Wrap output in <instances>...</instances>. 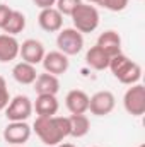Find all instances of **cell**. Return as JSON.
<instances>
[{
	"instance_id": "6da1fadb",
	"label": "cell",
	"mask_w": 145,
	"mask_h": 147,
	"mask_svg": "<svg viewBox=\"0 0 145 147\" xmlns=\"http://www.w3.org/2000/svg\"><path fill=\"white\" fill-rule=\"evenodd\" d=\"M44 146H58L70 137L68 116H36L31 127Z\"/></svg>"
},
{
	"instance_id": "7a4b0ae2",
	"label": "cell",
	"mask_w": 145,
	"mask_h": 147,
	"mask_svg": "<svg viewBox=\"0 0 145 147\" xmlns=\"http://www.w3.org/2000/svg\"><path fill=\"white\" fill-rule=\"evenodd\" d=\"M108 69L114 75V79H118L125 86L138 84L140 79H142V67H140V63L133 62L125 53H118V55L111 57Z\"/></svg>"
},
{
	"instance_id": "3957f363",
	"label": "cell",
	"mask_w": 145,
	"mask_h": 147,
	"mask_svg": "<svg viewBox=\"0 0 145 147\" xmlns=\"http://www.w3.org/2000/svg\"><path fill=\"white\" fill-rule=\"evenodd\" d=\"M72 22L73 28L82 33V34H87V33H94L99 26V10L92 5V3H85L82 2L75 10L72 12Z\"/></svg>"
},
{
	"instance_id": "277c9868",
	"label": "cell",
	"mask_w": 145,
	"mask_h": 147,
	"mask_svg": "<svg viewBox=\"0 0 145 147\" xmlns=\"http://www.w3.org/2000/svg\"><path fill=\"white\" fill-rule=\"evenodd\" d=\"M58 51H62L67 57L79 55L84 48V34L79 33L75 28H62L56 36Z\"/></svg>"
},
{
	"instance_id": "5b68a950",
	"label": "cell",
	"mask_w": 145,
	"mask_h": 147,
	"mask_svg": "<svg viewBox=\"0 0 145 147\" xmlns=\"http://www.w3.org/2000/svg\"><path fill=\"white\" fill-rule=\"evenodd\" d=\"M123 106L132 116H142L145 113V87L140 82L126 89L123 96Z\"/></svg>"
},
{
	"instance_id": "8992f818",
	"label": "cell",
	"mask_w": 145,
	"mask_h": 147,
	"mask_svg": "<svg viewBox=\"0 0 145 147\" xmlns=\"http://www.w3.org/2000/svg\"><path fill=\"white\" fill-rule=\"evenodd\" d=\"M3 111H5V118L9 121H26L33 115V101L28 96L19 94L9 101L7 108Z\"/></svg>"
},
{
	"instance_id": "52a82bcc",
	"label": "cell",
	"mask_w": 145,
	"mask_h": 147,
	"mask_svg": "<svg viewBox=\"0 0 145 147\" xmlns=\"http://www.w3.org/2000/svg\"><path fill=\"white\" fill-rule=\"evenodd\" d=\"M33 128L26 121H9L3 128V139L9 146H24L31 139Z\"/></svg>"
},
{
	"instance_id": "ba28073f",
	"label": "cell",
	"mask_w": 145,
	"mask_h": 147,
	"mask_svg": "<svg viewBox=\"0 0 145 147\" xmlns=\"http://www.w3.org/2000/svg\"><path fill=\"white\" fill-rule=\"evenodd\" d=\"M116 106V98L111 91H97L89 96V111L96 116H106Z\"/></svg>"
},
{
	"instance_id": "9c48e42d",
	"label": "cell",
	"mask_w": 145,
	"mask_h": 147,
	"mask_svg": "<svg viewBox=\"0 0 145 147\" xmlns=\"http://www.w3.org/2000/svg\"><path fill=\"white\" fill-rule=\"evenodd\" d=\"M44 46L41 41H38L34 38H29L26 41L21 43L19 46V57L22 58V62H28L31 65H38L43 62L44 58Z\"/></svg>"
},
{
	"instance_id": "30bf717a",
	"label": "cell",
	"mask_w": 145,
	"mask_h": 147,
	"mask_svg": "<svg viewBox=\"0 0 145 147\" xmlns=\"http://www.w3.org/2000/svg\"><path fill=\"white\" fill-rule=\"evenodd\" d=\"M43 69L44 72L48 74H53V75H63V74L68 70L70 67V60L67 55H63L62 51H48L44 53V58H43Z\"/></svg>"
},
{
	"instance_id": "8fae6325",
	"label": "cell",
	"mask_w": 145,
	"mask_h": 147,
	"mask_svg": "<svg viewBox=\"0 0 145 147\" xmlns=\"http://www.w3.org/2000/svg\"><path fill=\"white\" fill-rule=\"evenodd\" d=\"M38 24L46 33H58L63 28V16L55 7L41 9V12L38 16Z\"/></svg>"
},
{
	"instance_id": "7c38bea8",
	"label": "cell",
	"mask_w": 145,
	"mask_h": 147,
	"mask_svg": "<svg viewBox=\"0 0 145 147\" xmlns=\"http://www.w3.org/2000/svg\"><path fill=\"white\" fill-rule=\"evenodd\" d=\"M65 106L70 115H85L89 111V94L82 89H72L65 96Z\"/></svg>"
},
{
	"instance_id": "4fadbf2b",
	"label": "cell",
	"mask_w": 145,
	"mask_h": 147,
	"mask_svg": "<svg viewBox=\"0 0 145 147\" xmlns=\"http://www.w3.org/2000/svg\"><path fill=\"white\" fill-rule=\"evenodd\" d=\"M58 108V99L53 94H38L36 101L33 103V111H36L38 116H55Z\"/></svg>"
},
{
	"instance_id": "5bb4252c",
	"label": "cell",
	"mask_w": 145,
	"mask_h": 147,
	"mask_svg": "<svg viewBox=\"0 0 145 147\" xmlns=\"http://www.w3.org/2000/svg\"><path fill=\"white\" fill-rule=\"evenodd\" d=\"M19 46L21 43L17 41L15 36H10V34H0V62L2 63H7V62H12L19 57Z\"/></svg>"
},
{
	"instance_id": "9a60e30c",
	"label": "cell",
	"mask_w": 145,
	"mask_h": 147,
	"mask_svg": "<svg viewBox=\"0 0 145 147\" xmlns=\"http://www.w3.org/2000/svg\"><path fill=\"white\" fill-rule=\"evenodd\" d=\"M96 45L99 48H103L109 57H114V55L121 53V36L113 29H108V31L101 33Z\"/></svg>"
},
{
	"instance_id": "2e32d148",
	"label": "cell",
	"mask_w": 145,
	"mask_h": 147,
	"mask_svg": "<svg viewBox=\"0 0 145 147\" xmlns=\"http://www.w3.org/2000/svg\"><path fill=\"white\" fill-rule=\"evenodd\" d=\"M34 91L38 94H53V96H56V92L60 91V80L53 74L48 72L38 74L36 80H34Z\"/></svg>"
},
{
	"instance_id": "e0dca14e",
	"label": "cell",
	"mask_w": 145,
	"mask_h": 147,
	"mask_svg": "<svg viewBox=\"0 0 145 147\" xmlns=\"http://www.w3.org/2000/svg\"><path fill=\"white\" fill-rule=\"evenodd\" d=\"M12 77L15 79V82L22 84V86H31L34 84L38 77V70H36V65H31L28 62H19L14 65L12 69Z\"/></svg>"
},
{
	"instance_id": "ac0fdd59",
	"label": "cell",
	"mask_w": 145,
	"mask_h": 147,
	"mask_svg": "<svg viewBox=\"0 0 145 147\" xmlns=\"http://www.w3.org/2000/svg\"><path fill=\"white\" fill-rule=\"evenodd\" d=\"M109 60H111V57L103 48H99L97 45L91 46L87 50V53H85V63L91 69H94V70H104V69H108Z\"/></svg>"
},
{
	"instance_id": "d6986e66",
	"label": "cell",
	"mask_w": 145,
	"mask_h": 147,
	"mask_svg": "<svg viewBox=\"0 0 145 147\" xmlns=\"http://www.w3.org/2000/svg\"><path fill=\"white\" fill-rule=\"evenodd\" d=\"M68 123H70V137H75V139L85 137L91 130V121L87 115H70Z\"/></svg>"
},
{
	"instance_id": "ffe728a7",
	"label": "cell",
	"mask_w": 145,
	"mask_h": 147,
	"mask_svg": "<svg viewBox=\"0 0 145 147\" xmlns=\"http://www.w3.org/2000/svg\"><path fill=\"white\" fill-rule=\"evenodd\" d=\"M26 29V16L21 12V10H12L5 28L2 29L5 34H10V36H17L19 33H22Z\"/></svg>"
},
{
	"instance_id": "44dd1931",
	"label": "cell",
	"mask_w": 145,
	"mask_h": 147,
	"mask_svg": "<svg viewBox=\"0 0 145 147\" xmlns=\"http://www.w3.org/2000/svg\"><path fill=\"white\" fill-rule=\"evenodd\" d=\"M82 3V0H56L55 9L62 16H72V12Z\"/></svg>"
},
{
	"instance_id": "7402d4cb",
	"label": "cell",
	"mask_w": 145,
	"mask_h": 147,
	"mask_svg": "<svg viewBox=\"0 0 145 147\" xmlns=\"http://www.w3.org/2000/svg\"><path fill=\"white\" fill-rule=\"evenodd\" d=\"M128 2L130 0H99L97 5L104 7L106 10H111V12H121L128 7Z\"/></svg>"
},
{
	"instance_id": "603a6c76",
	"label": "cell",
	"mask_w": 145,
	"mask_h": 147,
	"mask_svg": "<svg viewBox=\"0 0 145 147\" xmlns=\"http://www.w3.org/2000/svg\"><path fill=\"white\" fill-rule=\"evenodd\" d=\"M9 101H10V92H9L7 82H5V79L0 75V111H3L7 108Z\"/></svg>"
},
{
	"instance_id": "cb8c5ba5",
	"label": "cell",
	"mask_w": 145,
	"mask_h": 147,
	"mask_svg": "<svg viewBox=\"0 0 145 147\" xmlns=\"http://www.w3.org/2000/svg\"><path fill=\"white\" fill-rule=\"evenodd\" d=\"M12 10H14V9H10L9 5L0 3V29L5 28V24H7V21H9L10 14H12Z\"/></svg>"
},
{
	"instance_id": "d4e9b609",
	"label": "cell",
	"mask_w": 145,
	"mask_h": 147,
	"mask_svg": "<svg viewBox=\"0 0 145 147\" xmlns=\"http://www.w3.org/2000/svg\"><path fill=\"white\" fill-rule=\"evenodd\" d=\"M33 2L39 9H50V7H55L56 3V0H33Z\"/></svg>"
},
{
	"instance_id": "484cf974",
	"label": "cell",
	"mask_w": 145,
	"mask_h": 147,
	"mask_svg": "<svg viewBox=\"0 0 145 147\" xmlns=\"http://www.w3.org/2000/svg\"><path fill=\"white\" fill-rule=\"evenodd\" d=\"M55 147H77V146L72 144V142H60L58 146H55Z\"/></svg>"
},
{
	"instance_id": "4316f807",
	"label": "cell",
	"mask_w": 145,
	"mask_h": 147,
	"mask_svg": "<svg viewBox=\"0 0 145 147\" xmlns=\"http://www.w3.org/2000/svg\"><path fill=\"white\" fill-rule=\"evenodd\" d=\"M85 3H99V0H85Z\"/></svg>"
},
{
	"instance_id": "83f0119b",
	"label": "cell",
	"mask_w": 145,
	"mask_h": 147,
	"mask_svg": "<svg viewBox=\"0 0 145 147\" xmlns=\"http://www.w3.org/2000/svg\"><path fill=\"white\" fill-rule=\"evenodd\" d=\"M10 147H24V146H10Z\"/></svg>"
},
{
	"instance_id": "f1b7e54d",
	"label": "cell",
	"mask_w": 145,
	"mask_h": 147,
	"mask_svg": "<svg viewBox=\"0 0 145 147\" xmlns=\"http://www.w3.org/2000/svg\"><path fill=\"white\" fill-rule=\"evenodd\" d=\"M138 147H145V144H140V146H138Z\"/></svg>"
},
{
	"instance_id": "f546056e",
	"label": "cell",
	"mask_w": 145,
	"mask_h": 147,
	"mask_svg": "<svg viewBox=\"0 0 145 147\" xmlns=\"http://www.w3.org/2000/svg\"><path fill=\"white\" fill-rule=\"evenodd\" d=\"M94 147H99V146H94Z\"/></svg>"
}]
</instances>
